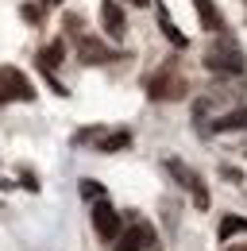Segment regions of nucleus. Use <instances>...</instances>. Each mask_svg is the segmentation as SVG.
Returning <instances> with one entry per match:
<instances>
[{
	"mask_svg": "<svg viewBox=\"0 0 247 251\" xmlns=\"http://www.w3.org/2000/svg\"><path fill=\"white\" fill-rule=\"evenodd\" d=\"M93 228H97L100 240H116V236H120V213H116L104 197L93 205Z\"/></svg>",
	"mask_w": 247,
	"mask_h": 251,
	"instance_id": "nucleus-6",
	"label": "nucleus"
},
{
	"mask_svg": "<svg viewBox=\"0 0 247 251\" xmlns=\"http://www.w3.org/2000/svg\"><path fill=\"white\" fill-rule=\"evenodd\" d=\"M197 12H201V24L213 31V27H220V16H216V8H209V0H197Z\"/></svg>",
	"mask_w": 247,
	"mask_h": 251,
	"instance_id": "nucleus-13",
	"label": "nucleus"
},
{
	"mask_svg": "<svg viewBox=\"0 0 247 251\" xmlns=\"http://www.w3.org/2000/svg\"><path fill=\"white\" fill-rule=\"evenodd\" d=\"M62 54H66V47H62V43L43 47V50H39V62H43V70H54V66L62 62Z\"/></svg>",
	"mask_w": 247,
	"mask_h": 251,
	"instance_id": "nucleus-11",
	"label": "nucleus"
},
{
	"mask_svg": "<svg viewBox=\"0 0 247 251\" xmlns=\"http://www.w3.org/2000/svg\"><path fill=\"white\" fill-rule=\"evenodd\" d=\"M166 170H170V174H174V178H178V182H182V186L193 193L197 209H209V193H205V182H201V178H197V174H193L185 162H178V158H166Z\"/></svg>",
	"mask_w": 247,
	"mask_h": 251,
	"instance_id": "nucleus-4",
	"label": "nucleus"
},
{
	"mask_svg": "<svg viewBox=\"0 0 247 251\" xmlns=\"http://www.w3.org/2000/svg\"><path fill=\"white\" fill-rule=\"evenodd\" d=\"M127 4H135V8H143V4H151V0H127Z\"/></svg>",
	"mask_w": 247,
	"mask_h": 251,
	"instance_id": "nucleus-16",
	"label": "nucleus"
},
{
	"mask_svg": "<svg viewBox=\"0 0 247 251\" xmlns=\"http://www.w3.org/2000/svg\"><path fill=\"white\" fill-rule=\"evenodd\" d=\"M74 35H77V50H81V58H85V62H93V66L112 62V50H108V47H100L97 39H85L81 31H74Z\"/></svg>",
	"mask_w": 247,
	"mask_h": 251,
	"instance_id": "nucleus-8",
	"label": "nucleus"
},
{
	"mask_svg": "<svg viewBox=\"0 0 247 251\" xmlns=\"http://www.w3.org/2000/svg\"><path fill=\"white\" fill-rule=\"evenodd\" d=\"M205 66L209 70H224V74H244V50H240V43L236 39H228V35H220L213 47H209V54H205Z\"/></svg>",
	"mask_w": 247,
	"mask_h": 251,
	"instance_id": "nucleus-1",
	"label": "nucleus"
},
{
	"mask_svg": "<svg viewBox=\"0 0 247 251\" xmlns=\"http://www.w3.org/2000/svg\"><path fill=\"white\" fill-rule=\"evenodd\" d=\"M236 127H247V108H236V112L220 116V120L213 124V131H236Z\"/></svg>",
	"mask_w": 247,
	"mask_h": 251,
	"instance_id": "nucleus-10",
	"label": "nucleus"
},
{
	"mask_svg": "<svg viewBox=\"0 0 247 251\" xmlns=\"http://www.w3.org/2000/svg\"><path fill=\"white\" fill-rule=\"evenodd\" d=\"M35 97V85H31L27 74H20L16 66H0V104L8 100H31Z\"/></svg>",
	"mask_w": 247,
	"mask_h": 251,
	"instance_id": "nucleus-3",
	"label": "nucleus"
},
{
	"mask_svg": "<svg viewBox=\"0 0 247 251\" xmlns=\"http://www.w3.org/2000/svg\"><path fill=\"white\" fill-rule=\"evenodd\" d=\"M81 139H97V147L100 151H120L131 143V135L127 131H112V135H97V131H81Z\"/></svg>",
	"mask_w": 247,
	"mask_h": 251,
	"instance_id": "nucleus-9",
	"label": "nucleus"
},
{
	"mask_svg": "<svg viewBox=\"0 0 247 251\" xmlns=\"http://www.w3.org/2000/svg\"><path fill=\"white\" fill-rule=\"evenodd\" d=\"M158 20H162V31H166V39H170V43H174V47H185V35L178 31V27H174V24H170V16H166V12H162V16H158Z\"/></svg>",
	"mask_w": 247,
	"mask_h": 251,
	"instance_id": "nucleus-14",
	"label": "nucleus"
},
{
	"mask_svg": "<svg viewBox=\"0 0 247 251\" xmlns=\"http://www.w3.org/2000/svg\"><path fill=\"white\" fill-rule=\"evenodd\" d=\"M236 232H247V220L244 217H224V220H220V240H232Z\"/></svg>",
	"mask_w": 247,
	"mask_h": 251,
	"instance_id": "nucleus-12",
	"label": "nucleus"
},
{
	"mask_svg": "<svg viewBox=\"0 0 247 251\" xmlns=\"http://www.w3.org/2000/svg\"><path fill=\"white\" fill-rule=\"evenodd\" d=\"M151 248H154V228L151 224H131L127 232L116 236L112 251H151Z\"/></svg>",
	"mask_w": 247,
	"mask_h": 251,
	"instance_id": "nucleus-5",
	"label": "nucleus"
},
{
	"mask_svg": "<svg viewBox=\"0 0 247 251\" xmlns=\"http://www.w3.org/2000/svg\"><path fill=\"white\" fill-rule=\"evenodd\" d=\"M100 24H104V35H108V39H124L127 20H124V12H120L116 0H104V4H100Z\"/></svg>",
	"mask_w": 247,
	"mask_h": 251,
	"instance_id": "nucleus-7",
	"label": "nucleus"
},
{
	"mask_svg": "<svg viewBox=\"0 0 247 251\" xmlns=\"http://www.w3.org/2000/svg\"><path fill=\"white\" fill-rule=\"evenodd\" d=\"M147 93H151L154 100H178V97H185V77L174 66H162L158 74L147 77Z\"/></svg>",
	"mask_w": 247,
	"mask_h": 251,
	"instance_id": "nucleus-2",
	"label": "nucleus"
},
{
	"mask_svg": "<svg viewBox=\"0 0 247 251\" xmlns=\"http://www.w3.org/2000/svg\"><path fill=\"white\" fill-rule=\"evenodd\" d=\"M81 197H85V201H100V197H104V186H100V182H93V178H85V182H81Z\"/></svg>",
	"mask_w": 247,
	"mask_h": 251,
	"instance_id": "nucleus-15",
	"label": "nucleus"
}]
</instances>
